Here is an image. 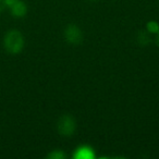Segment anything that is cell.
<instances>
[{"mask_svg":"<svg viewBox=\"0 0 159 159\" xmlns=\"http://www.w3.org/2000/svg\"><path fill=\"white\" fill-rule=\"evenodd\" d=\"M24 36L18 30H10L3 37V48L10 55H19L24 48Z\"/></svg>","mask_w":159,"mask_h":159,"instance_id":"1","label":"cell"},{"mask_svg":"<svg viewBox=\"0 0 159 159\" xmlns=\"http://www.w3.org/2000/svg\"><path fill=\"white\" fill-rule=\"evenodd\" d=\"M75 128H76L75 120H74V118L70 115L62 116L59 119L58 124H57L58 132L61 135H63V136H71L72 134H74Z\"/></svg>","mask_w":159,"mask_h":159,"instance_id":"2","label":"cell"},{"mask_svg":"<svg viewBox=\"0 0 159 159\" xmlns=\"http://www.w3.org/2000/svg\"><path fill=\"white\" fill-rule=\"evenodd\" d=\"M64 38L71 45H79L83 39V33L79 26L74 24L69 25L64 31Z\"/></svg>","mask_w":159,"mask_h":159,"instance_id":"3","label":"cell"},{"mask_svg":"<svg viewBox=\"0 0 159 159\" xmlns=\"http://www.w3.org/2000/svg\"><path fill=\"white\" fill-rule=\"evenodd\" d=\"M7 7L9 8L10 13L14 18H23L27 13V6L22 0H13V1H8L6 2Z\"/></svg>","mask_w":159,"mask_h":159,"instance_id":"4","label":"cell"},{"mask_svg":"<svg viewBox=\"0 0 159 159\" xmlns=\"http://www.w3.org/2000/svg\"><path fill=\"white\" fill-rule=\"evenodd\" d=\"M73 158L75 159H94L95 158V152L91 146L82 145L75 149L73 154Z\"/></svg>","mask_w":159,"mask_h":159,"instance_id":"5","label":"cell"},{"mask_svg":"<svg viewBox=\"0 0 159 159\" xmlns=\"http://www.w3.org/2000/svg\"><path fill=\"white\" fill-rule=\"evenodd\" d=\"M146 31L149 34H157L159 32V23L154 20L148 21L146 24Z\"/></svg>","mask_w":159,"mask_h":159,"instance_id":"6","label":"cell"},{"mask_svg":"<svg viewBox=\"0 0 159 159\" xmlns=\"http://www.w3.org/2000/svg\"><path fill=\"white\" fill-rule=\"evenodd\" d=\"M47 158L50 159H63L66 158V154L61 149H55L47 155Z\"/></svg>","mask_w":159,"mask_h":159,"instance_id":"7","label":"cell"},{"mask_svg":"<svg viewBox=\"0 0 159 159\" xmlns=\"http://www.w3.org/2000/svg\"><path fill=\"white\" fill-rule=\"evenodd\" d=\"M157 42H158V45H159V32L157 33Z\"/></svg>","mask_w":159,"mask_h":159,"instance_id":"8","label":"cell"},{"mask_svg":"<svg viewBox=\"0 0 159 159\" xmlns=\"http://www.w3.org/2000/svg\"><path fill=\"white\" fill-rule=\"evenodd\" d=\"M6 2H8V1H13V0H5Z\"/></svg>","mask_w":159,"mask_h":159,"instance_id":"9","label":"cell"}]
</instances>
